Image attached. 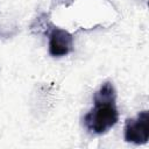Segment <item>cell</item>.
Masks as SVG:
<instances>
[{
	"label": "cell",
	"instance_id": "6da1fadb",
	"mask_svg": "<svg viewBox=\"0 0 149 149\" xmlns=\"http://www.w3.org/2000/svg\"><path fill=\"white\" fill-rule=\"evenodd\" d=\"M115 88L111 81H106L94 93V107L84 116L86 129L95 135H101L108 132L119 119V113L115 106Z\"/></svg>",
	"mask_w": 149,
	"mask_h": 149
},
{
	"label": "cell",
	"instance_id": "7a4b0ae2",
	"mask_svg": "<svg viewBox=\"0 0 149 149\" xmlns=\"http://www.w3.org/2000/svg\"><path fill=\"white\" fill-rule=\"evenodd\" d=\"M125 140L134 144H144L149 140V112L142 111L125 126Z\"/></svg>",
	"mask_w": 149,
	"mask_h": 149
},
{
	"label": "cell",
	"instance_id": "3957f363",
	"mask_svg": "<svg viewBox=\"0 0 149 149\" xmlns=\"http://www.w3.org/2000/svg\"><path fill=\"white\" fill-rule=\"evenodd\" d=\"M73 48L72 35L61 28H54L49 35V52L54 57H62L71 52Z\"/></svg>",
	"mask_w": 149,
	"mask_h": 149
}]
</instances>
